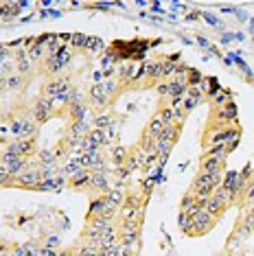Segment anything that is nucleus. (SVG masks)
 Returning <instances> with one entry per match:
<instances>
[{"label": "nucleus", "instance_id": "nucleus-1", "mask_svg": "<svg viewBox=\"0 0 254 256\" xmlns=\"http://www.w3.org/2000/svg\"><path fill=\"white\" fill-rule=\"evenodd\" d=\"M149 197L140 193H127L125 202L118 208V217L120 221H142L145 217V206H147Z\"/></svg>", "mask_w": 254, "mask_h": 256}, {"label": "nucleus", "instance_id": "nucleus-2", "mask_svg": "<svg viewBox=\"0 0 254 256\" xmlns=\"http://www.w3.org/2000/svg\"><path fill=\"white\" fill-rule=\"evenodd\" d=\"M217 221L210 217L206 210H198L195 214H190V230H188V236H204L206 232L212 230Z\"/></svg>", "mask_w": 254, "mask_h": 256}, {"label": "nucleus", "instance_id": "nucleus-3", "mask_svg": "<svg viewBox=\"0 0 254 256\" xmlns=\"http://www.w3.org/2000/svg\"><path fill=\"white\" fill-rule=\"evenodd\" d=\"M118 214V208L114 204H110L106 200V195H99L96 200L90 202V210H88V217H103V219H110L114 221V217Z\"/></svg>", "mask_w": 254, "mask_h": 256}, {"label": "nucleus", "instance_id": "nucleus-4", "mask_svg": "<svg viewBox=\"0 0 254 256\" xmlns=\"http://www.w3.org/2000/svg\"><path fill=\"white\" fill-rule=\"evenodd\" d=\"M53 116V98H46V96H40L31 108V118L36 120L38 125L46 123V120Z\"/></svg>", "mask_w": 254, "mask_h": 256}, {"label": "nucleus", "instance_id": "nucleus-5", "mask_svg": "<svg viewBox=\"0 0 254 256\" xmlns=\"http://www.w3.org/2000/svg\"><path fill=\"white\" fill-rule=\"evenodd\" d=\"M212 184H210V180L206 173H198L193 180V184H190V190L188 193L193 195V197H198V200H208V197L212 195Z\"/></svg>", "mask_w": 254, "mask_h": 256}, {"label": "nucleus", "instance_id": "nucleus-6", "mask_svg": "<svg viewBox=\"0 0 254 256\" xmlns=\"http://www.w3.org/2000/svg\"><path fill=\"white\" fill-rule=\"evenodd\" d=\"M9 186H20V188H31V190H38V186H40V173H38V168L36 171H22L18 173L16 178H11V182Z\"/></svg>", "mask_w": 254, "mask_h": 256}, {"label": "nucleus", "instance_id": "nucleus-7", "mask_svg": "<svg viewBox=\"0 0 254 256\" xmlns=\"http://www.w3.org/2000/svg\"><path fill=\"white\" fill-rule=\"evenodd\" d=\"M7 151H11V154H16L18 158H24L31 154H36V140H22V138H16L14 142L7 144Z\"/></svg>", "mask_w": 254, "mask_h": 256}, {"label": "nucleus", "instance_id": "nucleus-8", "mask_svg": "<svg viewBox=\"0 0 254 256\" xmlns=\"http://www.w3.org/2000/svg\"><path fill=\"white\" fill-rule=\"evenodd\" d=\"M120 256H138L140 252V236H118Z\"/></svg>", "mask_w": 254, "mask_h": 256}, {"label": "nucleus", "instance_id": "nucleus-9", "mask_svg": "<svg viewBox=\"0 0 254 256\" xmlns=\"http://www.w3.org/2000/svg\"><path fill=\"white\" fill-rule=\"evenodd\" d=\"M215 171H226V160H219L215 156L204 154L200 160V173H215Z\"/></svg>", "mask_w": 254, "mask_h": 256}, {"label": "nucleus", "instance_id": "nucleus-10", "mask_svg": "<svg viewBox=\"0 0 254 256\" xmlns=\"http://www.w3.org/2000/svg\"><path fill=\"white\" fill-rule=\"evenodd\" d=\"M68 88H70V81L68 79H50L48 84L44 86V96L46 98H57L60 94H64Z\"/></svg>", "mask_w": 254, "mask_h": 256}, {"label": "nucleus", "instance_id": "nucleus-11", "mask_svg": "<svg viewBox=\"0 0 254 256\" xmlns=\"http://www.w3.org/2000/svg\"><path fill=\"white\" fill-rule=\"evenodd\" d=\"M88 188H92V190H99L101 195H106L108 190H110L108 173L103 171V168H94V171H92V176H90V186H88Z\"/></svg>", "mask_w": 254, "mask_h": 256}, {"label": "nucleus", "instance_id": "nucleus-12", "mask_svg": "<svg viewBox=\"0 0 254 256\" xmlns=\"http://www.w3.org/2000/svg\"><path fill=\"white\" fill-rule=\"evenodd\" d=\"M90 176H92L90 168H79L74 176H70L66 180V184L70 186V188H77V190L88 188V186H90Z\"/></svg>", "mask_w": 254, "mask_h": 256}, {"label": "nucleus", "instance_id": "nucleus-13", "mask_svg": "<svg viewBox=\"0 0 254 256\" xmlns=\"http://www.w3.org/2000/svg\"><path fill=\"white\" fill-rule=\"evenodd\" d=\"M202 101H204V94H202L198 88H186V92H184V96H182V110L188 114L190 110Z\"/></svg>", "mask_w": 254, "mask_h": 256}, {"label": "nucleus", "instance_id": "nucleus-14", "mask_svg": "<svg viewBox=\"0 0 254 256\" xmlns=\"http://www.w3.org/2000/svg\"><path fill=\"white\" fill-rule=\"evenodd\" d=\"M204 210L208 212V214H210V217L215 219V221H219V219L224 217V212L228 210V206H226V204H224V202L215 200V197H208V200L204 202Z\"/></svg>", "mask_w": 254, "mask_h": 256}, {"label": "nucleus", "instance_id": "nucleus-15", "mask_svg": "<svg viewBox=\"0 0 254 256\" xmlns=\"http://www.w3.org/2000/svg\"><path fill=\"white\" fill-rule=\"evenodd\" d=\"M142 232V221H120L118 226V236H140Z\"/></svg>", "mask_w": 254, "mask_h": 256}, {"label": "nucleus", "instance_id": "nucleus-16", "mask_svg": "<svg viewBox=\"0 0 254 256\" xmlns=\"http://www.w3.org/2000/svg\"><path fill=\"white\" fill-rule=\"evenodd\" d=\"M90 103L94 108H106L108 103H110V98H108L106 92H103V86L101 84H94L90 88Z\"/></svg>", "mask_w": 254, "mask_h": 256}, {"label": "nucleus", "instance_id": "nucleus-17", "mask_svg": "<svg viewBox=\"0 0 254 256\" xmlns=\"http://www.w3.org/2000/svg\"><path fill=\"white\" fill-rule=\"evenodd\" d=\"M145 77L147 81H158V79H162V60H158V62H149L145 64Z\"/></svg>", "mask_w": 254, "mask_h": 256}, {"label": "nucleus", "instance_id": "nucleus-18", "mask_svg": "<svg viewBox=\"0 0 254 256\" xmlns=\"http://www.w3.org/2000/svg\"><path fill=\"white\" fill-rule=\"evenodd\" d=\"M125 197H127V193H125L123 188H120V186H116V188H110L108 193H106V200H108L110 204H114L116 208H120V204L125 202Z\"/></svg>", "mask_w": 254, "mask_h": 256}, {"label": "nucleus", "instance_id": "nucleus-19", "mask_svg": "<svg viewBox=\"0 0 254 256\" xmlns=\"http://www.w3.org/2000/svg\"><path fill=\"white\" fill-rule=\"evenodd\" d=\"M44 66H46V72H48L50 77H57V74H60V72L64 70V68H66V66H64V64H62L60 60H57V57H50V60H44Z\"/></svg>", "mask_w": 254, "mask_h": 256}, {"label": "nucleus", "instance_id": "nucleus-20", "mask_svg": "<svg viewBox=\"0 0 254 256\" xmlns=\"http://www.w3.org/2000/svg\"><path fill=\"white\" fill-rule=\"evenodd\" d=\"M162 130H164V125H162V120H160L158 116H154V118L147 123V127H145V132L149 134V136H154V138H158L160 134H162Z\"/></svg>", "mask_w": 254, "mask_h": 256}, {"label": "nucleus", "instance_id": "nucleus-21", "mask_svg": "<svg viewBox=\"0 0 254 256\" xmlns=\"http://www.w3.org/2000/svg\"><path fill=\"white\" fill-rule=\"evenodd\" d=\"M125 160H127V149L125 147H114L112 149V162L116 166H125Z\"/></svg>", "mask_w": 254, "mask_h": 256}, {"label": "nucleus", "instance_id": "nucleus-22", "mask_svg": "<svg viewBox=\"0 0 254 256\" xmlns=\"http://www.w3.org/2000/svg\"><path fill=\"white\" fill-rule=\"evenodd\" d=\"M86 50H92V53H99V50L106 48V42H103L101 38H88L86 40Z\"/></svg>", "mask_w": 254, "mask_h": 256}, {"label": "nucleus", "instance_id": "nucleus-23", "mask_svg": "<svg viewBox=\"0 0 254 256\" xmlns=\"http://www.w3.org/2000/svg\"><path fill=\"white\" fill-rule=\"evenodd\" d=\"M210 101H212V108H222V106H226V103H230V101H232V98H230V94H228V92L219 90L217 94L210 98Z\"/></svg>", "mask_w": 254, "mask_h": 256}, {"label": "nucleus", "instance_id": "nucleus-24", "mask_svg": "<svg viewBox=\"0 0 254 256\" xmlns=\"http://www.w3.org/2000/svg\"><path fill=\"white\" fill-rule=\"evenodd\" d=\"M18 14V7H14L11 2H4V4H0V18H4V20H11L14 16Z\"/></svg>", "mask_w": 254, "mask_h": 256}, {"label": "nucleus", "instance_id": "nucleus-25", "mask_svg": "<svg viewBox=\"0 0 254 256\" xmlns=\"http://www.w3.org/2000/svg\"><path fill=\"white\" fill-rule=\"evenodd\" d=\"M22 84H24V77H22V74H14V77L4 79V88H11V90H18Z\"/></svg>", "mask_w": 254, "mask_h": 256}, {"label": "nucleus", "instance_id": "nucleus-26", "mask_svg": "<svg viewBox=\"0 0 254 256\" xmlns=\"http://www.w3.org/2000/svg\"><path fill=\"white\" fill-rule=\"evenodd\" d=\"M86 40H88V36H84V33H70V46L72 48H84Z\"/></svg>", "mask_w": 254, "mask_h": 256}, {"label": "nucleus", "instance_id": "nucleus-27", "mask_svg": "<svg viewBox=\"0 0 254 256\" xmlns=\"http://www.w3.org/2000/svg\"><path fill=\"white\" fill-rule=\"evenodd\" d=\"M178 224H180V230L184 232V234H188V230H190V214L180 212V214H178Z\"/></svg>", "mask_w": 254, "mask_h": 256}, {"label": "nucleus", "instance_id": "nucleus-28", "mask_svg": "<svg viewBox=\"0 0 254 256\" xmlns=\"http://www.w3.org/2000/svg\"><path fill=\"white\" fill-rule=\"evenodd\" d=\"M9 182H11V176L7 173V168L0 166V186H9Z\"/></svg>", "mask_w": 254, "mask_h": 256}, {"label": "nucleus", "instance_id": "nucleus-29", "mask_svg": "<svg viewBox=\"0 0 254 256\" xmlns=\"http://www.w3.org/2000/svg\"><path fill=\"white\" fill-rule=\"evenodd\" d=\"M158 94L166 98V94H169V88H166V81H162V84H158Z\"/></svg>", "mask_w": 254, "mask_h": 256}, {"label": "nucleus", "instance_id": "nucleus-30", "mask_svg": "<svg viewBox=\"0 0 254 256\" xmlns=\"http://www.w3.org/2000/svg\"><path fill=\"white\" fill-rule=\"evenodd\" d=\"M9 57V46H0V62H4Z\"/></svg>", "mask_w": 254, "mask_h": 256}, {"label": "nucleus", "instance_id": "nucleus-31", "mask_svg": "<svg viewBox=\"0 0 254 256\" xmlns=\"http://www.w3.org/2000/svg\"><path fill=\"white\" fill-rule=\"evenodd\" d=\"M60 252L57 250H48V248H42V252H40V256H57Z\"/></svg>", "mask_w": 254, "mask_h": 256}, {"label": "nucleus", "instance_id": "nucleus-32", "mask_svg": "<svg viewBox=\"0 0 254 256\" xmlns=\"http://www.w3.org/2000/svg\"><path fill=\"white\" fill-rule=\"evenodd\" d=\"M4 72H7V70H4V68L0 66V77H4Z\"/></svg>", "mask_w": 254, "mask_h": 256}, {"label": "nucleus", "instance_id": "nucleus-33", "mask_svg": "<svg viewBox=\"0 0 254 256\" xmlns=\"http://www.w3.org/2000/svg\"><path fill=\"white\" fill-rule=\"evenodd\" d=\"M0 166H2V154H0Z\"/></svg>", "mask_w": 254, "mask_h": 256}, {"label": "nucleus", "instance_id": "nucleus-34", "mask_svg": "<svg viewBox=\"0 0 254 256\" xmlns=\"http://www.w3.org/2000/svg\"><path fill=\"white\" fill-rule=\"evenodd\" d=\"M0 256H11V254H9V252H7V254H0Z\"/></svg>", "mask_w": 254, "mask_h": 256}]
</instances>
